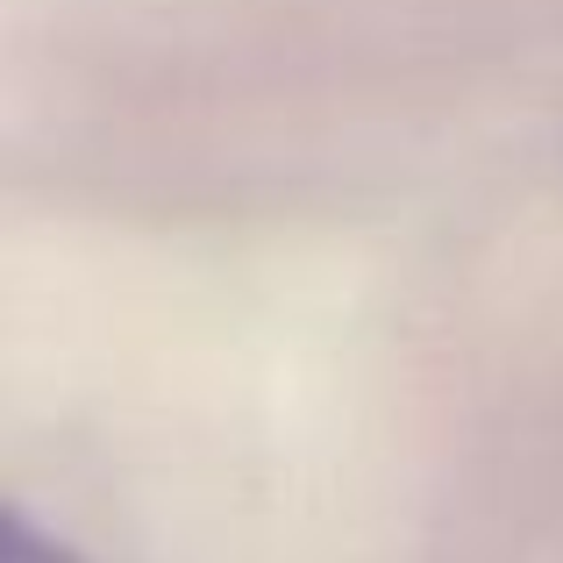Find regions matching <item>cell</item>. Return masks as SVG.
<instances>
[{"mask_svg":"<svg viewBox=\"0 0 563 563\" xmlns=\"http://www.w3.org/2000/svg\"><path fill=\"white\" fill-rule=\"evenodd\" d=\"M0 563H79V556H71L65 542L36 536V528H29L22 514H14V521H8V550H0Z\"/></svg>","mask_w":563,"mask_h":563,"instance_id":"cell-1","label":"cell"}]
</instances>
